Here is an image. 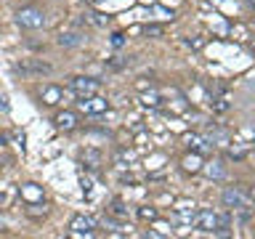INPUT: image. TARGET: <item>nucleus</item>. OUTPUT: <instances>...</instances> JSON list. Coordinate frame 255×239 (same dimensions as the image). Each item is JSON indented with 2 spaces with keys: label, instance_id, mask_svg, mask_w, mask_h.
<instances>
[{
  "label": "nucleus",
  "instance_id": "1",
  "mask_svg": "<svg viewBox=\"0 0 255 239\" xmlns=\"http://www.w3.org/2000/svg\"><path fill=\"white\" fill-rule=\"evenodd\" d=\"M16 24L24 29H40L45 27V11L37 5H24L16 11Z\"/></svg>",
  "mask_w": 255,
  "mask_h": 239
},
{
  "label": "nucleus",
  "instance_id": "2",
  "mask_svg": "<svg viewBox=\"0 0 255 239\" xmlns=\"http://www.w3.org/2000/svg\"><path fill=\"white\" fill-rule=\"evenodd\" d=\"M221 199H223V207H229V210H247V205H250V194H247L239 183L223 189Z\"/></svg>",
  "mask_w": 255,
  "mask_h": 239
},
{
  "label": "nucleus",
  "instance_id": "3",
  "mask_svg": "<svg viewBox=\"0 0 255 239\" xmlns=\"http://www.w3.org/2000/svg\"><path fill=\"white\" fill-rule=\"evenodd\" d=\"M99 88H101V80L96 77H83V75L69 77V91H75L77 96H93L99 93Z\"/></svg>",
  "mask_w": 255,
  "mask_h": 239
},
{
  "label": "nucleus",
  "instance_id": "4",
  "mask_svg": "<svg viewBox=\"0 0 255 239\" xmlns=\"http://www.w3.org/2000/svg\"><path fill=\"white\" fill-rule=\"evenodd\" d=\"M96 231V218L93 215H75L69 221V234L72 237H93Z\"/></svg>",
  "mask_w": 255,
  "mask_h": 239
},
{
  "label": "nucleus",
  "instance_id": "5",
  "mask_svg": "<svg viewBox=\"0 0 255 239\" xmlns=\"http://www.w3.org/2000/svg\"><path fill=\"white\" fill-rule=\"evenodd\" d=\"M77 107L85 112V115H101V112L109 109L107 99H99V96H77Z\"/></svg>",
  "mask_w": 255,
  "mask_h": 239
},
{
  "label": "nucleus",
  "instance_id": "6",
  "mask_svg": "<svg viewBox=\"0 0 255 239\" xmlns=\"http://www.w3.org/2000/svg\"><path fill=\"white\" fill-rule=\"evenodd\" d=\"M194 226L202 231V234H213L215 226H218V213L210 210V207L199 210V213H197V218H194Z\"/></svg>",
  "mask_w": 255,
  "mask_h": 239
},
{
  "label": "nucleus",
  "instance_id": "7",
  "mask_svg": "<svg viewBox=\"0 0 255 239\" xmlns=\"http://www.w3.org/2000/svg\"><path fill=\"white\" fill-rule=\"evenodd\" d=\"M85 43V35L83 32H77V29H67V32H61L59 35V45L61 48H80Z\"/></svg>",
  "mask_w": 255,
  "mask_h": 239
},
{
  "label": "nucleus",
  "instance_id": "8",
  "mask_svg": "<svg viewBox=\"0 0 255 239\" xmlns=\"http://www.w3.org/2000/svg\"><path fill=\"white\" fill-rule=\"evenodd\" d=\"M53 125L59 127V130H75L77 127V115L75 112H59V115L53 117Z\"/></svg>",
  "mask_w": 255,
  "mask_h": 239
},
{
  "label": "nucleus",
  "instance_id": "9",
  "mask_svg": "<svg viewBox=\"0 0 255 239\" xmlns=\"http://www.w3.org/2000/svg\"><path fill=\"white\" fill-rule=\"evenodd\" d=\"M202 170L210 181H223L226 178V165H223V159H213V162H207L202 167Z\"/></svg>",
  "mask_w": 255,
  "mask_h": 239
},
{
  "label": "nucleus",
  "instance_id": "10",
  "mask_svg": "<svg viewBox=\"0 0 255 239\" xmlns=\"http://www.w3.org/2000/svg\"><path fill=\"white\" fill-rule=\"evenodd\" d=\"M40 99H43V104H48V107H53V104L64 101V88H59V85H48V88H43Z\"/></svg>",
  "mask_w": 255,
  "mask_h": 239
},
{
  "label": "nucleus",
  "instance_id": "11",
  "mask_svg": "<svg viewBox=\"0 0 255 239\" xmlns=\"http://www.w3.org/2000/svg\"><path fill=\"white\" fill-rule=\"evenodd\" d=\"M231 215L229 213H218V226H215L213 231V237H229L231 234Z\"/></svg>",
  "mask_w": 255,
  "mask_h": 239
},
{
  "label": "nucleus",
  "instance_id": "12",
  "mask_svg": "<svg viewBox=\"0 0 255 239\" xmlns=\"http://www.w3.org/2000/svg\"><path fill=\"white\" fill-rule=\"evenodd\" d=\"M83 162H88V167H99L101 165V151H96V149H85L83 151Z\"/></svg>",
  "mask_w": 255,
  "mask_h": 239
},
{
  "label": "nucleus",
  "instance_id": "13",
  "mask_svg": "<svg viewBox=\"0 0 255 239\" xmlns=\"http://www.w3.org/2000/svg\"><path fill=\"white\" fill-rule=\"evenodd\" d=\"M19 72H24V75H43V72H51V64H29V67H19Z\"/></svg>",
  "mask_w": 255,
  "mask_h": 239
},
{
  "label": "nucleus",
  "instance_id": "14",
  "mask_svg": "<svg viewBox=\"0 0 255 239\" xmlns=\"http://www.w3.org/2000/svg\"><path fill=\"white\" fill-rule=\"evenodd\" d=\"M183 170H189V173H197V170H202V162H199V157L197 154H191L183 159Z\"/></svg>",
  "mask_w": 255,
  "mask_h": 239
},
{
  "label": "nucleus",
  "instance_id": "15",
  "mask_svg": "<svg viewBox=\"0 0 255 239\" xmlns=\"http://www.w3.org/2000/svg\"><path fill=\"white\" fill-rule=\"evenodd\" d=\"M141 101H143V107H151V109L162 107V99H159L157 93H143V96H141Z\"/></svg>",
  "mask_w": 255,
  "mask_h": 239
},
{
  "label": "nucleus",
  "instance_id": "16",
  "mask_svg": "<svg viewBox=\"0 0 255 239\" xmlns=\"http://www.w3.org/2000/svg\"><path fill=\"white\" fill-rule=\"evenodd\" d=\"M229 157H231V159H245V157H247V149H242V146H231V149H229Z\"/></svg>",
  "mask_w": 255,
  "mask_h": 239
},
{
  "label": "nucleus",
  "instance_id": "17",
  "mask_svg": "<svg viewBox=\"0 0 255 239\" xmlns=\"http://www.w3.org/2000/svg\"><path fill=\"white\" fill-rule=\"evenodd\" d=\"M138 215H141L143 221H154V218H157V210H154V207H141Z\"/></svg>",
  "mask_w": 255,
  "mask_h": 239
},
{
  "label": "nucleus",
  "instance_id": "18",
  "mask_svg": "<svg viewBox=\"0 0 255 239\" xmlns=\"http://www.w3.org/2000/svg\"><path fill=\"white\" fill-rule=\"evenodd\" d=\"M112 45H115V48L125 45V35H123V32H115V35H112Z\"/></svg>",
  "mask_w": 255,
  "mask_h": 239
},
{
  "label": "nucleus",
  "instance_id": "19",
  "mask_svg": "<svg viewBox=\"0 0 255 239\" xmlns=\"http://www.w3.org/2000/svg\"><path fill=\"white\" fill-rule=\"evenodd\" d=\"M117 162H133V154H130V151H120V154H117Z\"/></svg>",
  "mask_w": 255,
  "mask_h": 239
},
{
  "label": "nucleus",
  "instance_id": "20",
  "mask_svg": "<svg viewBox=\"0 0 255 239\" xmlns=\"http://www.w3.org/2000/svg\"><path fill=\"white\" fill-rule=\"evenodd\" d=\"M143 32H146V35H159V32H162V27H157V24H151V27H146Z\"/></svg>",
  "mask_w": 255,
  "mask_h": 239
},
{
  "label": "nucleus",
  "instance_id": "21",
  "mask_svg": "<svg viewBox=\"0 0 255 239\" xmlns=\"http://www.w3.org/2000/svg\"><path fill=\"white\" fill-rule=\"evenodd\" d=\"M112 213H117V215H125V207H123V202H115V207H112Z\"/></svg>",
  "mask_w": 255,
  "mask_h": 239
},
{
  "label": "nucleus",
  "instance_id": "22",
  "mask_svg": "<svg viewBox=\"0 0 255 239\" xmlns=\"http://www.w3.org/2000/svg\"><path fill=\"white\" fill-rule=\"evenodd\" d=\"M0 112H8V104H5V99H0Z\"/></svg>",
  "mask_w": 255,
  "mask_h": 239
},
{
  "label": "nucleus",
  "instance_id": "23",
  "mask_svg": "<svg viewBox=\"0 0 255 239\" xmlns=\"http://www.w3.org/2000/svg\"><path fill=\"white\" fill-rule=\"evenodd\" d=\"M250 202H255V186L250 189Z\"/></svg>",
  "mask_w": 255,
  "mask_h": 239
},
{
  "label": "nucleus",
  "instance_id": "24",
  "mask_svg": "<svg viewBox=\"0 0 255 239\" xmlns=\"http://www.w3.org/2000/svg\"><path fill=\"white\" fill-rule=\"evenodd\" d=\"M3 226H5V218H3V215H0V231H3Z\"/></svg>",
  "mask_w": 255,
  "mask_h": 239
},
{
  "label": "nucleus",
  "instance_id": "25",
  "mask_svg": "<svg viewBox=\"0 0 255 239\" xmlns=\"http://www.w3.org/2000/svg\"><path fill=\"white\" fill-rule=\"evenodd\" d=\"M250 48H253V51H255V35L250 37Z\"/></svg>",
  "mask_w": 255,
  "mask_h": 239
},
{
  "label": "nucleus",
  "instance_id": "26",
  "mask_svg": "<svg viewBox=\"0 0 255 239\" xmlns=\"http://www.w3.org/2000/svg\"><path fill=\"white\" fill-rule=\"evenodd\" d=\"M247 5H250V8H253V11H255V0H247Z\"/></svg>",
  "mask_w": 255,
  "mask_h": 239
},
{
  "label": "nucleus",
  "instance_id": "27",
  "mask_svg": "<svg viewBox=\"0 0 255 239\" xmlns=\"http://www.w3.org/2000/svg\"><path fill=\"white\" fill-rule=\"evenodd\" d=\"M3 143H5V138H0V146H3Z\"/></svg>",
  "mask_w": 255,
  "mask_h": 239
}]
</instances>
